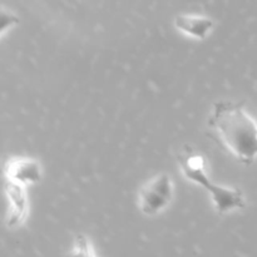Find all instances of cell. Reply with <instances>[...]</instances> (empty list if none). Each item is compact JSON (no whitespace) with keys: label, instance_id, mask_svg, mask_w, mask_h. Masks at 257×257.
<instances>
[{"label":"cell","instance_id":"6da1fadb","mask_svg":"<svg viewBox=\"0 0 257 257\" xmlns=\"http://www.w3.org/2000/svg\"><path fill=\"white\" fill-rule=\"evenodd\" d=\"M213 138L238 162L250 166L257 158V123L243 103L220 100L208 118Z\"/></svg>","mask_w":257,"mask_h":257},{"label":"cell","instance_id":"7a4b0ae2","mask_svg":"<svg viewBox=\"0 0 257 257\" xmlns=\"http://www.w3.org/2000/svg\"><path fill=\"white\" fill-rule=\"evenodd\" d=\"M181 168L186 177L192 182L202 186L211 195L216 211L220 216L231 211L245 207V197L238 188H228L212 182L205 171V161L201 156L195 155L192 150H183L180 157Z\"/></svg>","mask_w":257,"mask_h":257},{"label":"cell","instance_id":"3957f363","mask_svg":"<svg viewBox=\"0 0 257 257\" xmlns=\"http://www.w3.org/2000/svg\"><path fill=\"white\" fill-rule=\"evenodd\" d=\"M173 198V183L170 176L160 173L148 181L138 193V207L146 216L162 212Z\"/></svg>","mask_w":257,"mask_h":257},{"label":"cell","instance_id":"277c9868","mask_svg":"<svg viewBox=\"0 0 257 257\" xmlns=\"http://www.w3.org/2000/svg\"><path fill=\"white\" fill-rule=\"evenodd\" d=\"M25 187L27 186L20 185V183L5 178L4 190L8 198V203H9L7 225L9 227H15L19 223H22L24 221L25 216H27L28 200Z\"/></svg>","mask_w":257,"mask_h":257},{"label":"cell","instance_id":"5b68a950","mask_svg":"<svg viewBox=\"0 0 257 257\" xmlns=\"http://www.w3.org/2000/svg\"><path fill=\"white\" fill-rule=\"evenodd\" d=\"M5 178L20 185H33L42 178V170L37 161L30 158H13L4 168Z\"/></svg>","mask_w":257,"mask_h":257},{"label":"cell","instance_id":"8992f818","mask_svg":"<svg viewBox=\"0 0 257 257\" xmlns=\"http://www.w3.org/2000/svg\"><path fill=\"white\" fill-rule=\"evenodd\" d=\"M175 25L180 32L185 33L188 37L203 40L213 28V22L210 18L200 15H177Z\"/></svg>","mask_w":257,"mask_h":257},{"label":"cell","instance_id":"52a82bcc","mask_svg":"<svg viewBox=\"0 0 257 257\" xmlns=\"http://www.w3.org/2000/svg\"><path fill=\"white\" fill-rule=\"evenodd\" d=\"M73 253H74V255H85V256L92 255L89 242H88V240L83 235L77 236V238H75L74 251H73Z\"/></svg>","mask_w":257,"mask_h":257},{"label":"cell","instance_id":"ba28073f","mask_svg":"<svg viewBox=\"0 0 257 257\" xmlns=\"http://www.w3.org/2000/svg\"><path fill=\"white\" fill-rule=\"evenodd\" d=\"M19 23V19L15 17L14 14H12L10 12H7L5 9H3L2 12V34H4L7 32L8 28H12L14 25H17Z\"/></svg>","mask_w":257,"mask_h":257}]
</instances>
